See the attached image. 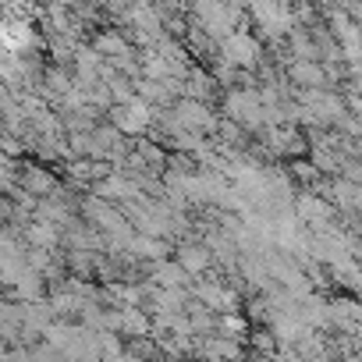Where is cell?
<instances>
[{
  "label": "cell",
  "instance_id": "obj_1",
  "mask_svg": "<svg viewBox=\"0 0 362 362\" xmlns=\"http://www.w3.org/2000/svg\"><path fill=\"white\" fill-rule=\"evenodd\" d=\"M189 11L210 40H224L238 29V8H231V0H189Z\"/></svg>",
  "mask_w": 362,
  "mask_h": 362
},
{
  "label": "cell",
  "instance_id": "obj_2",
  "mask_svg": "<svg viewBox=\"0 0 362 362\" xmlns=\"http://www.w3.org/2000/svg\"><path fill=\"white\" fill-rule=\"evenodd\" d=\"M224 117L242 128H267V107L256 89H231L224 96Z\"/></svg>",
  "mask_w": 362,
  "mask_h": 362
},
{
  "label": "cell",
  "instance_id": "obj_3",
  "mask_svg": "<svg viewBox=\"0 0 362 362\" xmlns=\"http://www.w3.org/2000/svg\"><path fill=\"white\" fill-rule=\"evenodd\" d=\"M221 61H228L235 71H249L263 61V50H259V40L242 33V29H231L224 40H221Z\"/></svg>",
  "mask_w": 362,
  "mask_h": 362
},
{
  "label": "cell",
  "instance_id": "obj_4",
  "mask_svg": "<svg viewBox=\"0 0 362 362\" xmlns=\"http://www.w3.org/2000/svg\"><path fill=\"white\" fill-rule=\"evenodd\" d=\"M170 114H174L181 124H185V128H192V132H217V114H214L210 100L181 96V100L170 107Z\"/></svg>",
  "mask_w": 362,
  "mask_h": 362
},
{
  "label": "cell",
  "instance_id": "obj_5",
  "mask_svg": "<svg viewBox=\"0 0 362 362\" xmlns=\"http://www.w3.org/2000/svg\"><path fill=\"white\" fill-rule=\"evenodd\" d=\"M114 128L117 132H124V135H139V132H146L149 124H153V103H146L142 96H132V100H124L121 107H114Z\"/></svg>",
  "mask_w": 362,
  "mask_h": 362
},
{
  "label": "cell",
  "instance_id": "obj_6",
  "mask_svg": "<svg viewBox=\"0 0 362 362\" xmlns=\"http://www.w3.org/2000/svg\"><path fill=\"white\" fill-rule=\"evenodd\" d=\"M192 295H196V302L210 305L214 313H238V295L231 288L217 284V281H196Z\"/></svg>",
  "mask_w": 362,
  "mask_h": 362
},
{
  "label": "cell",
  "instance_id": "obj_7",
  "mask_svg": "<svg viewBox=\"0 0 362 362\" xmlns=\"http://www.w3.org/2000/svg\"><path fill=\"white\" fill-rule=\"evenodd\" d=\"M288 78L302 89H327L330 86V68H323V61H295L288 68Z\"/></svg>",
  "mask_w": 362,
  "mask_h": 362
},
{
  "label": "cell",
  "instance_id": "obj_8",
  "mask_svg": "<svg viewBox=\"0 0 362 362\" xmlns=\"http://www.w3.org/2000/svg\"><path fill=\"white\" fill-rule=\"evenodd\" d=\"M174 259L185 267L192 277H203L210 270V263H214V249L210 245H199V242H181L177 252H174Z\"/></svg>",
  "mask_w": 362,
  "mask_h": 362
},
{
  "label": "cell",
  "instance_id": "obj_9",
  "mask_svg": "<svg viewBox=\"0 0 362 362\" xmlns=\"http://www.w3.org/2000/svg\"><path fill=\"white\" fill-rule=\"evenodd\" d=\"M330 327L351 334L362 330V302L358 298H334L330 302Z\"/></svg>",
  "mask_w": 362,
  "mask_h": 362
},
{
  "label": "cell",
  "instance_id": "obj_10",
  "mask_svg": "<svg viewBox=\"0 0 362 362\" xmlns=\"http://www.w3.org/2000/svg\"><path fill=\"white\" fill-rule=\"evenodd\" d=\"M189 281H192V274L181 267L177 259H156L153 263V284L156 288H189Z\"/></svg>",
  "mask_w": 362,
  "mask_h": 362
},
{
  "label": "cell",
  "instance_id": "obj_11",
  "mask_svg": "<svg viewBox=\"0 0 362 362\" xmlns=\"http://www.w3.org/2000/svg\"><path fill=\"white\" fill-rule=\"evenodd\" d=\"M96 196H103V199H139V181H132V177H124V174H110V177H103L100 185H96Z\"/></svg>",
  "mask_w": 362,
  "mask_h": 362
},
{
  "label": "cell",
  "instance_id": "obj_12",
  "mask_svg": "<svg viewBox=\"0 0 362 362\" xmlns=\"http://www.w3.org/2000/svg\"><path fill=\"white\" fill-rule=\"evenodd\" d=\"M167 252H170V245H167V238H160V235H139V238H132V256H139V259L156 263V259H163Z\"/></svg>",
  "mask_w": 362,
  "mask_h": 362
},
{
  "label": "cell",
  "instance_id": "obj_13",
  "mask_svg": "<svg viewBox=\"0 0 362 362\" xmlns=\"http://www.w3.org/2000/svg\"><path fill=\"white\" fill-rule=\"evenodd\" d=\"M96 50H100V57H103V54H107V57H124V54H132V47H128L124 36H117V33L96 36Z\"/></svg>",
  "mask_w": 362,
  "mask_h": 362
},
{
  "label": "cell",
  "instance_id": "obj_14",
  "mask_svg": "<svg viewBox=\"0 0 362 362\" xmlns=\"http://www.w3.org/2000/svg\"><path fill=\"white\" fill-rule=\"evenodd\" d=\"M217 330H221L224 337H235V341H238V337H249V334H245V330H249V327H245V320H242V316H235V313H221Z\"/></svg>",
  "mask_w": 362,
  "mask_h": 362
},
{
  "label": "cell",
  "instance_id": "obj_15",
  "mask_svg": "<svg viewBox=\"0 0 362 362\" xmlns=\"http://www.w3.org/2000/svg\"><path fill=\"white\" fill-rule=\"evenodd\" d=\"M8 170H11V167H8V160L0 156V185H8Z\"/></svg>",
  "mask_w": 362,
  "mask_h": 362
}]
</instances>
